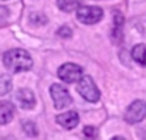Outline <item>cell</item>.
<instances>
[{
  "label": "cell",
  "mask_w": 146,
  "mask_h": 140,
  "mask_svg": "<svg viewBox=\"0 0 146 140\" xmlns=\"http://www.w3.org/2000/svg\"><path fill=\"white\" fill-rule=\"evenodd\" d=\"M57 6L60 10L65 13H71L77 10V7L80 6V0H57Z\"/></svg>",
  "instance_id": "7c38bea8"
},
{
  "label": "cell",
  "mask_w": 146,
  "mask_h": 140,
  "mask_svg": "<svg viewBox=\"0 0 146 140\" xmlns=\"http://www.w3.org/2000/svg\"><path fill=\"white\" fill-rule=\"evenodd\" d=\"M23 127H24V132H26L27 135H30V136H36V135L38 133V132H37V127H36V125H34L33 122H24Z\"/></svg>",
  "instance_id": "9a60e30c"
},
{
  "label": "cell",
  "mask_w": 146,
  "mask_h": 140,
  "mask_svg": "<svg viewBox=\"0 0 146 140\" xmlns=\"http://www.w3.org/2000/svg\"><path fill=\"white\" fill-rule=\"evenodd\" d=\"M122 26H123V17L119 13H115L113 18V30H112V38L115 43H118L122 38Z\"/></svg>",
  "instance_id": "8fae6325"
},
{
  "label": "cell",
  "mask_w": 146,
  "mask_h": 140,
  "mask_svg": "<svg viewBox=\"0 0 146 140\" xmlns=\"http://www.w3.org/2000/svg\"><path fill=\"white\" fill-rule=\"evenodd\" d=\"M84 135L87 137H95L98 135V130L92 126H87V127H84Z\"/></svg>",
  "instance_id": "e0dca14e"
},
{
  "label": "cell",
  "mask_w": 146,
  "mask_h": 140,
  "mask_svg": "<svg viewBox=\"0 0 146 140\" xmlns=\"http://www.w3.org/2000/svg\"><path fill=\"white\" fill-rule=\"evenodd\" d=\"M29 17H30L29 18L30 24L34 26V27H40V26L47 24V17L44 14H41V13H31Z\"/></svg>",
  "instance_id": "4fadbf2b"
},
{
  "label": "cell",
  "mask_w": 146,
  "mask_h": 140,
  "mask_svg": "<svg viewBox=\"0 0 146 140\" xmlns=\"http://www.w3.org/2000/svg\"><path fill=\"white\" fill-rule=\"evenodd\" d=\"M14 116V106L10 102L0 100V125L9 123Z\"/></svg>",
  "instance_id": "9c48e42d"
},
{
  "label": "cell",
  "mask_w": 146,
  "mask_h": 140,
  "mask_svg": "<svg viewBox=\"0 0 146 140\" xmlns=\"http://www.w3.org/2000/svg\"><path fill=\"white\" fill-rule=\"evenodd\" d=\"M57 34H58L61 38H71V36H72V31H71V28H70V27L64 26V27H60V28H58Z\"/></svg>",
  "instance_id": "2e32d148"
},
{
  "label": "cell",
  "mask_w": 146,
  "mask_h": 140,
  "mask_svg": "<svg viewBox=\"0 0 146 140\" xmlns=\"http://www.w3.org/2000/svg\"><path fill=\"white\" fill-rule=\"evenodd\" d=\"M132 58L139 65L146 67V44H138L132 48Z\"/></svg>",
  "instance_id": "30bf717a"
},
{
  "label": "cell",
  "mask_w": 146,
  "mask_h": 140,
  "mask_svg": "<svg viewBox=\"0 0 146 140\" xmlns=\"http://www.w3.org/2000/svg\"><path fill=\"white\" fill-rule=\"evenodd\" d=\"M82 77V68L77 64H64L58 68V78L67 84H72L77 82L80 78Z\"/></svg>",
  "instance_id": "8992f818"
},
{
  "label": "cell",
  "mask_w": 146,
  "mask_h": 140,
  "mask_svg": "<svg viewBox=\"0 0 146 140\" xmlns=\"http://www.w3.org/2000/svg\"><path fill=\"white\" fill-rule=\"evenodd\" d=\"M50 93H51L55 109H64L72 102V98H71L70 92L60 84H52L50 87Z\"/></svg>",
  "instance_id": "277c9868"
},
{
  "label": "cell",
  "mask_w": 146,
  "mask_h": 140,
  "mask_svg": "<svg viewBox=\"0 0 146 140\" xmlns=\"http://www.w3.org/2000/svg\"><path fill=\"white\" fill-rule=\"evenodd\" d=\"M3 62H4V67L13 74L30 71V68L33 67V59L29 55V52L20 48L9 50L3 55Z\"/></svg>",
  "instance_id": "6da1fadb"
},
{
  "label": "cell",
  "mask_w": 146,
  "mask_h": 140,
  "mask_svg": "<svg viewBox=\"0 0 146 140\" xmlns=\"http://www.w3.org/2000/svg\"><path fill=\"white\" fill-rule=\"evenodd\" d=\"M11 79L7 75H0V96L11 91Z\"/></svg>",
  "instance_id": "5bb4252c"
},
{
  "label": "cell",
  "mask_w": 146,
  "mask_h": 140,
  "mask_svg": "<svg viewBox=\"0 0 146 140\" xmlns=\"http://www.w3.org/2000/svg\"><path fill=\"white\" fill-rule=\"evenodd\" d=\"M104 16L101 7L97 6H78L77 7V18L84 24H95Z\"/></svg>",
  "instance_id": "3957f363"
},
{
  "label": "cell",
  "mask_w": 146,
  "mask_h": 140,
  "mask_svg": "<svg viewBox=\"0 0 146 140\" xmlns=\"http://www.w3.org/2000/svg\"><path fill=\"white\" fill-rule=\"evenodd\" d=\"M146 119V102L143 100H135L129 105V108L125 112V120L131 125L139 123Z\"/></svg>",
  "instance_id": "5b68a950"
},
{
  "label": "cell",
  "mask_w": 146,
  "mask_h": 140,
  "mask_svg": "<svg viewBox=\"0 0 146 140\" xmlns=\"http://www.w3.org/2000/svg\"><path fill=\"white\" fill-rule=\"evenodd\" d=\"M77 91L78 93L88 102H97L101 96V92L97 88L94 79L90 77V75H85V77H81L78 79V85H77Z\"/></svg>",
  "instance_id": "7a4b0ae2"
},
{
  "label": "cell",
  "mask_w": 146,
  "mask_h": 140,
  "mask_svg": "<svg viewBox=\"0 0 146 140\" xmlns=\"http://www.w3.org/2000/svg\"><path fill=\"white\" fill-rule=\"evenodd\" d=\"M16 100L19 103L20 108L23 109H33L36 106V98H34V93L31 92L30 89L27 88H23V89H19L16 93Z\"/></svg>",
  "instance_id": "52a82bcc"
},
{
  "label": "cell",
  "mask_w": 146,
  "mask_h": 140,
  "mask_svg": "<svg viewBox=\"0 0 146 140\" xmlns=\"http://www.w3.org/2000/svg\"><path fill=\"white\" fill-rule=\"evenodd\" d=\"M57 123L61 125L64 129L71 130V129H74V127L80 123V116H78L77 112L70 110V112H65V113H62V115H58V116H57Z\"/></svg>",
  "instance_id": "ba28073f"
}]
</instances>
